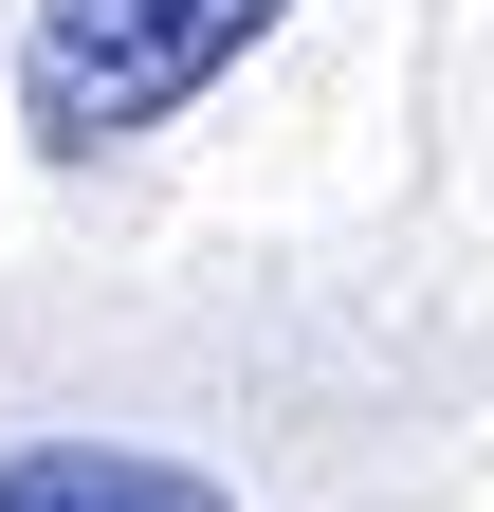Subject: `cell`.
I'll return each instance as SVG.
<instances>
[{
	"instance_id": "obj_2",
	"label": "cell",
	"mask_w": 494,
	"mask_h": 512,
	"mask_svg": "<svg viewBox=\"0 0 494 512\" xmlns=\"http://www.w3.org/2000/svg\"><path fill=\"white\" fill-rule=\"evenodd\" d=\"M0 512H238L202 458H147V439H19Z\"/></svg>"
},
{
	"instance_id": "obj_1",
	"label": "cell",
	"mask_w": 494,
	"mask_h": 512,
	"mask_svg": "<svg viewBox=\"0 0 494 512\" xmlns=\"http://www.w3.org/2000/svg\"><path fill=\"white\" fill-rule=\"evenodd\" d=\"M275 19H293V0H19V74H0V92H19V147L37 165L129 147V128L202 110Z\"/></svg>"
}]
</instances>
